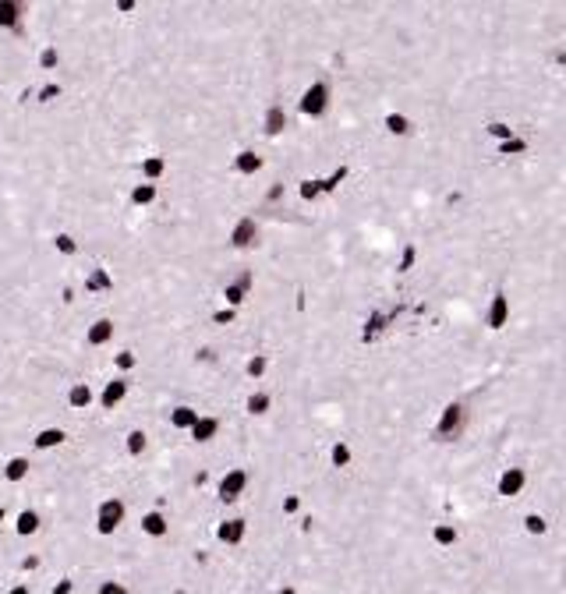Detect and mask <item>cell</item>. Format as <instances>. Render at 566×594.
<instances>
[{
    "instance_id": "16",
    "label": "cell",
    "mask_w": 566,
    "mask_h": 594,
    "mask_svg": "<svg viewBox=\"0 0 566 594\" xmlns=\"http://www.w3.org/2000/svg\"><path fill=\"white\" fill-rule=\"evenodd\" d=\"M326 460H330V467L333 470H347V467H354V446L350 442H343V439H337L330 450H326Z\"/></svg>"
},
{
    "instance_id": "15",
    "label": "cell",
    "mask_w": 566,
    "mask_h": 594,
    "mask_svg": "<svg viewBox=\"0 0 566 594\" xmlns=\"http://www.w3.org/2000/svg\"><path fill=\"white\" fill-rule=\"evenodd\" d=\"M270 410H273V393L262 390V385H255V390L245 396V414H248V418H265Z\"/></svg>"
},
{
    "instance_id": "18",
    "label": "cell",
    "mask_w": 566,
    "mask_h": 594,
    "mask_svg": "<svg viewBox=\"0 0 566 594\" xmlns=\"http://www.w3.org/2000/svg\"><path fill=\"white\" fill-rule=\"evenodd\" d=\"M156 195H160V188H156V184L135 181V184H131V191H128V202L135 205V209H149V205L156 202Z\"/></svg>"
},
{
    "instance_id": "5",
    "label": "cell",
    "mask_w": 566,
    "mask_h": 594,
    "mask_svg": "<svg viewBox=\"0 0 566 594\" xmlns=\"http://www.w3.org/2000/svg\"><path fill=\"white\" fill-rule=\"evenodd\" d=\"M527 485H531V474H527L524 467H502V470H499V478H496V492H499L502 499H517V495H524V492H527Z\"/></svg>"
},
{
    "instance_id": "24",
    "label": "cell",
    "mask_w": 566,
    "mask_h": 594,
    "mask_svg": "<svg viewBox=\"0 0 566 594\" xmlns=\"http://www.w3.org/2000/svg\"><path fill=\"white\" fill-rule=\"evenodd\" d=\"M53 251L61 255V258H75L78 255V241H75V233H68V230H61V233H53Z\"/></svg>"
},
{
    "instance_id": "14",
    "label": "cell",
    "mask_w": 566,
    "mask_h": 594,
    "mask_svg": "<svg viewBox=\"0 0 566 594\" xmlns=\"http://www.w3.org/2000/svg\"><path fill=\"white\" fill-rule=\"evenodd\" d=\"M0 478H4V485H21L28 478V453H15L4 460V467H0Z\"/></svg>"
},
{
    "instance_id": "29",
    "label": "cell",
    "mask_w": 566,
    "mask_h": 594,
    "mask_svg": "<svg viewBox=\"0 0 566 594\" xmlns=\"http://www.w3.org/2000/svg\"><path fill=\"white\" fill-rule=\"evenodd\" d=\"M273 594H301V591H297V587H294V584H280V587H276V591H273Z\"/></svg>"
},
{
    "instance_id": "4",
    "label": "cell",
    "mask_w": 566,
    "mask_h": 594,
    "mask_svg": "<svg viewBox=\"0 0 566 594\" xmlns=\"http://www.w3.org/2000/svg\"><path fill=\"white\" fill-rule=\"evenodd\" d=\"M258 223L252 220V216H241L234 227H230V233H227V241H230V248L237 251V255H245V251H255L258 248Z\"/></svg>"
},
{
    "instance_id": "21",
    "label": "cell",
    "mask_w": 566,
    "mask_h": 594,
    "mask_svg": "<svg viewBox=\"0 0 566 594\" xmlns=\"http://www.w3.org/2000/svg\"><path fill=\"white\" fill-rule=\"evenodd\" d=\"M241 372H245V379H248V382H255V385H258L265 375H270V358H265V354H252V358L245 361V368H241Z\"/></svg>"
},
{
    "instance_id": "19",
    "label": "cell",
    "mask_w": 566,
    "mask_h": 594,
    "mask_svg": "<svg viewBox=\"0 0 566 594\" xmlns=\"http://www.w3.org/2000/svg\"><path fill=\"white\" fill-rule=\"evenodd\" d=\"M457 542H460V530H457L453 524H446V520L432 524V545H435V548H453Z\"/></svg>"
},
{
    "instance_id": "25",
    "label": "cell",
    "mask_w": 566,
    "mask_h": 594,
    "mask_svg": "<svg viewBox=\"0 0 566 594\" xmlns=\"http://www.w3.org/2000/svg\"><path fill=\"white\" fill-rule=\"evenodd\" d=\"M135 365H138V358L131 350H113V375H128V372H135Z\"/></svg>"
},
{
    "instance_id": "10",
    "label": "cell",
    "mask_w": 566,
    "mask_h": 594,
    "mask_svg": "<svg viewBox=\"0 0 566 594\" xmlns=\"http://www.w3.org/2000/svg\"><path fill=\"white\" fill-rule=\"evenodd\" d=\"M64 407L68 410H88V407H96V385L71 382L68 385V396H64Z\"/></svg>"
},
{
    "instance_id": "1",
    "label": "cell",
    "mask_w": 566,
    "mask_h": 594,
    "mask_svg": "<svg viewBox=\"0 0 566 594\" xmlns=\"http://www.w3.org/2000/svg\"><path fill=\"white\" fill-rule=\"evenodd\" d=\"M330 103H333L330 78H315L301 88V96H297V113H301L305 121H322V117L330 113Z\"/></svg>"
},
{
    "instance_id": "8",
    "label": "cell",
    "mask_w": 566,
    "mask_h": 594,
    "mask_svg": "<svg viewBox=\"0 0 566 594\" xmlns=\"http://www.w3.org/2000/svg\"><path fill=\"white\" fill-rule=\"evenodd\" d=\"M113 340H117V322H113V318H96V322L85 329V347H88V350L113 347ZM113 350H117V347H113Z\"/></svg>"
},
{
    "instance_id": "12",
    "label": "cell",
    "mask_w": 566,
    "mask_h": 594,
    "mask_svg": "<svg viewBox=\"0 0 566 594\" xmlns=\"http://www.w3.org/2000/svg\"><path fill=\"white\" fill-rule=\"evenodd\" d=\"M220 432H223L220 418H213V414H198V421L191 425L188 439H191V442H198V446H209V442H213Z\"/></svg>"
},
{
    "instance_id": "6",
    "label": "cell",
    "mask_w": 566,
    "mask_h": 594,
    "mask_svg": "<svg viewBox=\"0 0 566 594\" xmlns=\"http://www.w3.org/2000/svg\"><path fill=\"white\" fill-rule=\"evenodd\" d=\"M128 520H135V527L142 530V538H149V542L167 538V530H170V520H167L163 510H142V513H135Z\"/></svg>"
},
{
    "instance_id": "23",
    "label": "cell",
    "mask_w": 566,
    "mask_h": 594,
    "mask_svg": "<svg viewBox=\"0 0 566 594\" xmlns=\"http://www.w3.org/2000/svg\"><path fill=\"white\" fill-rule=\"evenodd\" d=\"M21 25V0H0V28Z\"/></svg>"
},
{
    "instance_id": "26",
    "label": "cell",
    "mask_w": 566,
    "mask_h": 594,
    "mask_svg": "<svg viewBox=\"0 0 566 594\" xmlns=\"http://www.w3.org/2000/svg\"><path fill=\"white\" fill-rule=\"evenodd\" d=\"M96 594H131V591H128V584H121V580H100V584H96Z\"/></svg>"
},
{
    "instance_id": "22",
    "label": "cell",
    "mask_w": 566,
    "mask_h": 594,
    "mask_svg": "<svg viewBox=\"0 0 566 594\" xmlns=\"http://www.w3.org/2000/svg\"><path fill=\"white\" fill-rule=\"evenodd\" d=\"M163 170H167L163 156H145V160H142V170H138V177H142L145 184H160Z\"/></svg>"
},
{
    "instance_id": "13",
    "label": "cell",
    "mask_w": 566,
    "mask_h": 594,
    "mask_svg": "<svg viewBox=\"0 0 566 594\" xmlns=\"http://www.w3.org/2000/svg\"><path fill=\"white\" fill-rule=\"evenodd\" d=\"M8 524H11V530L18 534V538H32V534H39V527H43V517H39V510L25 506V510H18L15 520H8Z\"/></svg>"
},
{
    "instance_id": "27",
    "label": "cell",
    "mask_w": 566,
    "mask_h": 594,
    "mask_svg": "<svg viewBox=\"0 0 566 594\" xmlns=\"http://www.w3.org/2000/svg\"><path fill=\"white\" fill-rule=\"evenodd\" d=\"M4 594H28V584H25V580H18V584H11Z\"/></svg>"
},
{
    "instance_id": "7",
    "label": "cell",
    "mask_w": 566,
    "mask_h": 594,
    "mask_svg": "<svg viewBox=\"0 0 566 594\" xmlns=\"http://www.w3.org/2000/svg\"><path fill=\"white\" fill-rule=\"evenodd\" d=\"M128 400V375H113L103 382V390L96 396V407L100 410H113V407H121Z\"/></svg>"
},
{
    "instance_id": "28",
    "label": "cell",
    "mask_w": 566,
    "mask_h": 594,
    "mask_svg": "<svg viewBox=\"0 0 566 594\" xmlns=\"http://www.w3.org/2000/svg\"><path fill=\"white\" fill-rule=\"evenodd\" d=\"M8 520H11V506H0V530L8 527Z\"/></svg>"
},
{
    "instance_id": "17",
    "label": "cell",
    "mask_w": 566,
    "mask_h": 594,
    "mask_svg": "<svg viewBox=\"0 0 566 594\" xmlns=\"http://www.w3.org/2000/svg\"><path fill=\"white\" fill-rule=\"evenodd\" d=\"M167 421H170V428H173V432L188 435V432H191V425L198 421V410H195V407H188V403H181V407H173V410H170V418H167Z\"/></svg>"
},
{
    "instance_id": "11",
    "label": "cell",
    "mask_w": 566,
    "mask_h": 594,
    "mask_svg": "<svg viewBox=\"0 0 566 594\" xmlns=\"http://www.w3.org/2000/svg\"><path fill=\"white\" fill-rule=\"evenodd\" d=\"M262 170H265L262 153H255V148H237L234 153V173L237 177H258Z\"/></svg>"
},
{
    "instance_id": "2",
    "label": "cell",
    "mask_w": 566,
    "mask_h": 594,
    "mask_svg": "<svg viewBox=\"0 0 566 594\" xmlns=\"http://www.w3.org/2000/svg\"><path fill=\"white\" fill-rule=\"evenodd\" d=\"M128 520V506H124V499H117V495H106L100 506L93 510V527L100 538H110V534H117V527H121Z\"/></svg>"
},
{
    "instance_id": "3",
    "label": "cell",
    "mask_w": 566,
    "mask_h": 594,
    "mask_svg": "<svg viewBox=\"0 0 566 594\" xmlns=\"http://www.w3.org/2000/svg\"><path fill=\"white\" fill-rule=\"evenodd\" d=\"M248 485H252L248 470H241V467H230L227 474H220V481L213 485V495L223 502V506H237V502H241V495L248 492Z\"/></svg>"
},
{
    "instance_id": "9",
    "label": "cell",
    "mask_w": 566,
    "mask_h": 594,
    "mask_svg": "<svg viewBox=\"0 0 566 594\" xmlns=\"http://www.w3.org/2000/svg\"><path fill=\"white\" fill-rule=\"evenodd\" d=\"M64 442H68V432H64V428L43 425V428L32 432V453H53V450H61Z\"/></svg>"
},
{
    "instance_id": "20",
    "label": "cell",
    "mask_w": 566,
    "mask_h": 594,
    "mask_svg": "<svg viewBox=\"0 0 566 594\" xmlns=\"http://www.w3.org/2000/svg\"><path fill=\"white\" fill-rule=\"evenodd\" d=\"M145 450H149V435H145L142 428H131V432L124 435V457H128V460H142Z\"/></svg>"
}]
</instances>
